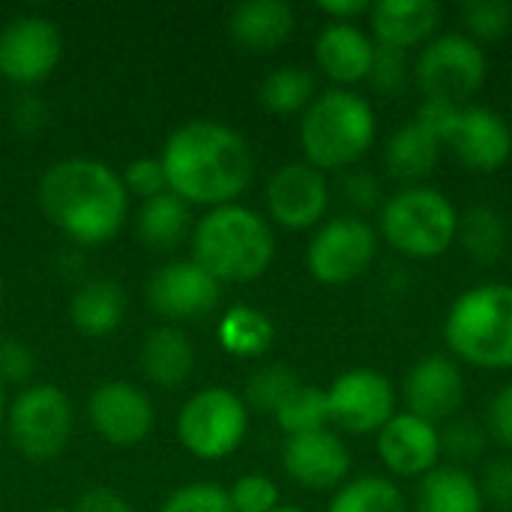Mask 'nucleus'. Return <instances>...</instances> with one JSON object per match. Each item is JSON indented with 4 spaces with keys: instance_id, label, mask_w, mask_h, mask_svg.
Returning <instances> with one entry per match:
<instances>
[{
    "instance_id": "e433bc0d",
    "label": "nucleus",
    "mask_w": 512,
    "mask_h": 512,
    "mask_svg": "<svg viewBox=\"0 0 512 512\" xmlns=\"http://www.w3.org/2000/svg\"><path fill=\"white\" fill-rule=\"evenodd\" d=\"M228 498L234 512H273L279 507V486L264 474H246L231 486Z\"/></svg>"
},
{
    "instance_id": "f3484780",
    "label": "nucleus",
    "mask_w": 512,
    "mask_h": 512,
    "mask_svg": "<svg viewBox=\"0 0 512 512\" xmlns=\"http://www.w3.org/2000/svg\"><path fill=\"white\" fill-rule=\"evenodd\" d=\"M402 396H405L408 414L429 420V423L450 420L465 402L462 369L444 354H429L411 366L402 384Z\"/></svg>"
},
{
    "instance_id": "a19ab883",
    "label": "nucleus",
    "mask_w": 512,
    "mask_h": 512,
    "mask_svg": "<svg viewBox=\"0 0 512 512\" xmlns=\"http://www.w3.org/2000/svg\"><path fill=\"white\" fill-rule=\"evenodd\" d=\"M480 492H483V501L492 504L495 510L512 512V456L492 459L483 468Z\"/></svg>"
},
{
    "instance_id": "f704fd0d",
    "label": "nucleus",
    "mask_w": 512,
    "mask_h": 512,
    "mask_svg": "<svg viewBox=\"0 0 512 512\" xmlns=\"http://www.w3.org/2000/svg\"><path fill=\"white\" fill-rule=\"evenodd\" d=\"M411 75H414V66L408 63V51L375 45V60L366 78L375 87V93H381L384 99H396L408 90Z\"/></svg>"
},
{
    "instance_id": "6e6552de",
    "label": "nucleus",
    "mask_w": 512,
    "mask_h": 512,
    "mask_svg": "<svg viewBox=\"0 0 512 512\" xmlns=\"http://www.w3.org/2000/svg\"><path fill=\"white\" fill-rule=\"evenodd\" d=\"M246 429L249 408L237 393L225 387H207L195 393L177 417L180 444L204 462L231 456L243 444Z\"/></svg>"
},
{
    "instance_id": "c03bdc74",
    "label": "nucleus",
    "mask_w": 512,
    "mask_h": 512,
    "mask_svg": "<svg viewBox=\"0 0 512 512\" xmlns=\"http://www.w3.org/2000/svg\"><path fill=\"white\" fill-rule=\"evenodd\" d=\"M72 512H132L123 495L111 492V489H90L78 498Z\"/></svg>"
},
{
    "instance_id": "49530a36",
    "label": "nucleus",
    "mask_w": 512,
    "mask_h": 512,
    "mask_svg": "<svg viewBox=\"0 0 512 512\" xmlns=\"http://www.w3.org/2000/svg\"><path fill=\"white\" fill-rule=\"evenodd\" d=\"M15 123L18 126H24V129H39L42 126V120H45V108H42V102L39 99H30V96H24L18 105H15Z\"/></svg>"
},
{
    "instance_id": "393cba45",
    "label": "nucleus",
    "mask_w": 512,
    "mask_h": 512,
    "mask_svg": "<svg viewBox=\"0 0 512 512\" xmlns=\"http://www.w3.org/2000/svg\"><path fill=\"white\" fill-rule=\"evenodd\" d=\"M414 507L417 512H483L486 501L480 483L465 468L444 465L420 477Z\"/></svg>"
},
{
    "instance_id": "9d476101",
    "label": "nucleus",
    "mask_w": 512,
    "mask_h": 512,
    "mask_svg": "<svg viewBox=\"0 0 512 512\" xmlns=\"http://www.w3.org/2000/svg\"><path fill=\"white\" fill-rule=\"evenodd\" d=\"M378 255V234L366 219L339 216L318 228L306 249L309 273L321 285H348L369 270Z\"/></svg>"
},
{
    "instance_id": "39448f33",
    "label": "nucleus",
    "mask_w": 512,
    "mask_h": 512,
    "mask_svg": "<svg viewBox=\"0 0 512 512\" xmlns=\"http://www.w3.org/2000/svg\"><path fill=\"white\" fill-rule=\"evenodd\" d=\"M447 348L477 369H512V285L483 282L456 297L444 321Z\"/></svg>"
},
{
    "instance_id": "a878e982",
    "label": "nucleus",
    "mask_w": 512,
    "mask_h": 512,
    "mask_svg": "<svg viewBox=\"0 0 512 512\" xmlns=\"http://www.w3.org/2000/svg\"><path fill=\"white\" fill-rule=\"evenodd\" d=\"M126 312V294L114 279L84 282L69 303V318L84 336H108L120 327Z\"/></svg>"
},
{
    "instance_id": "5701e85b",
    "label": "nucleus",
    "mask_w": 512,
    "mask_h": 512,
    "mask_svg": "<svg viewBox=\"0 0 512 512\" xmlns=\"http://www.w3.org/2000/svg\"><path fill=\"white\" fill-rule=\"evenodd\" d=\"M195 369V345L177 327H156L141 342V372L156 387H183Z\"/></svg>"
},
{
    "instance_id": "37998d69",
    "label": "nucleus",
    "mask_w": 512,
    "mask_h": 512,
    "mask_svg": "<svg viewBox=\"0 0 512 512\" xmlns=\"http://www.w3.org/2000/svg\"><path fill=\"white\" fill-rule=\"evenodd\" d=\"M489 438H495L504 450L512 453V384L501 387L489 402Z\"/></svg>"
},
{
    "instance_id": "a18cd8bd",
    "label": "nucleus",
    "mask_w": 512,
    "mask_h": 512,
    "mask_svg": "<svg viewBox=\"0 0 512 512\" xmlns=\"http://www.w3.org/2000/svg\"><path fill=\"white\" fill-rule=\"evenodd\" d=\"M318 9L330 18V21H339V24H354V18L360 15H369L372 12V3L369 0H321Z\"/></svg>"
},
{
    "instance_id": "2f4dec72",
    "label": "nucleus",
    "mask_w": 512,
    "mask_h": 512,
    "mask_svg": "<svg viewBox=\"0 0 512 512\" xmlns=\"http://www.w3.org/2000/svg\"><path fill=\"white\" fill-rule=\"evenodd\" d=\"M279 429L294 438V435H309V432H321L330 423V405H327V390L300 384L285 402L282 408L273 414Z\"/></svg>"
},
{
    "instance_id": "ea45409f",
    "label": "nucleus",
    "mask_w": 512,
    "mask_h": 512,
    "mask_svg": "<svg viewBox=\"0 0 512 512\" xmlns=\"http://www.w3.org/2000/svg\"><path fill=\"white\" fill-rule=\"evenodd\" d=\"M339 198L357 213V219H363V213H369L381 204V183H378V177H372L366 171H348L339 180Z\"/></svg>"
},
{
    "instance_id": "ddd939ff",
    "label": "nucleus",
    "mask_w": 512,
    "mask_h": 512,
    "mask_svg": "<svg viewBox=\"0 0 512 512\" xmlns=\"http://www.w3.org/2000/svg\"><path fill=\"white\" fill-rule=\"evenodd\" d=\"M444 144L474 174H492L512 156L510 123L483 105H462L447 129Z\"/></svg>"
},
{
    "instance_id": "9b49d317",
    "label": "nucleus",
    "mask_w": 512,
    "mask_h": 512,
    "mask_svg": "<svg viewBox=\"0 0 512 512\" xmlns=\"http://www.w3.org/2000/svg\"><path fill=\"white\" fill-rule=\"evenodd\" d=\"M327 405L330 423L351 435H372L396 417V390L378 369H351L330 384Z\"/></svg>"
},
{
    "instance_id": "3c124183",
    "label": "nucleus",
    "mask_w": 512,
    "mask_h": 512,
    "mask_svg": "<svg viewBox=\"0 0 512 512\" xmlns=\"http://www.w3.org/2000/svg\"><path fill=\"white\" fill-rule=\"evenodd\" d=\"M0 306H3V285H0Z\"/></svg>"
},
{
    "instance_id": "b1692460",
    "label": "nucleus",
    "mask_w": 512,
    "mask_h": 512,
    "mask_svg": "<svg viewBox=\"0 0 512 512\" xmlns=\"http://www.w3.org/2000/svg\"><path fill=\"white\" fill-rule=\"evenodd\" d=\"M441 147L444 144L429 129H423L417 120H411L387 138L384 165L396 180L420 186V180H426L438 168Z\"/></svg>"
},
{
    "instance_id": "4c0bfd02",
    "label": "nucleus",
    "mask_w": 512,
    "mask_h": 512,
    "mask_svg": "<svg viewBox=\"0 0 512 512\" xmlns=\"http://www.w3.org/2000/svg\"><path fill=\"white\" fill-rule=\"evenodd\" d=\"M159 512H234L225 489L213 483H192L177 489Z\"/></svg>"
},
{
    "instance_id": "a211bd4d",
    "label": "nucleus",
    "mask_w": 512,
    "mask_h": 512,
    "mask_svg": "<svg viewBox=\"0 0 512 512\" xmlns=\"http://www.w3.org/2000/svg\"><path fill=\"white\" fill-rule=\"evenodd\" d=\"M282 468L303 489H342L351 471V453L339 435L321 429L288 438L282 447Z\"/></svg>"
},
{
    "instance_id": "f8f14e48",
    "label": "nucleus",
    "mask_w": 512,
    "mask_h": 512,
    "mask_svg": "<svg viewBox=\"0 0 512 512\" xmlns=\"http://www.w3.org/2000/svg\"><path fill=\"white\" fill-rule=\"evenodd\" d=\"M63 54V36L45 15H18L0 30V75L30 87L45 81Z\"/></svg>"
},
{
    "instance_id": "cd10ccee",
    "label": "nucleus",
    "mask_w": 512,
    "mask_h": 512,
    "mask_svg": "<svg viewBox=\"0 0 512 512\" xmlns=\"http://www.w3.org/2000/svg\"><path fill=\"white\" fill-rule=\"evenodd\" d=\"M456 240L474 264L492 267L507 252V222L492 204H474L459 213Z\"/></svg>"
},
{
    "instance_id": "58836bf2",
    "label": "nucleus",
    "mask_w": 512,
    "mask_h": 512,
    "mask_svg": "<svg viewBox=\"0 0 512 512\" xmlns=\"http://www.w3.org/2000/svg\"><path fill=\"white\" fill-rule=\"evenodd\" d=\"M123 186L129 195H141L144 201L147 198H156L162 192H168V180H165V168L159 159L153 156H141V159H132L126 168H123Z\"/></svg>"
},
{
    "instance_id": "1a4fd4ad",
    "label": "nucleus",
    "mask_w": 512,
    "mask_h": 512,
    "mask_svg": "<svg viewBox=\"0 0 512 512\" xmlns=\"http://www.w3.org/2000/svg\"><path fill=\"white\" fill-rule=\"evenodd\" d=\"M12 447L27 462H54L72 438V405L54 384H33L9 408Z\"/></svg>"
},
{
    "instance_id": "4468645a",
    "label": "nucleus",
    "mask_w": 512,
    "mask_h": 512,
    "mask_svg": "<svg viewBox=\"0 0 512 512\" xmlns=\"http://www.w3.org/2000/svg\"><path fill=\"white\" fill-rule=\"evenodd\" d=\"M219 297V282L195 261L165 264L150 276L147 285L150 309L168 321H201L216 309Z\"/></svg>"
},
{
    "instance_id": "f257e3e1",
    "label": "nucleus",
    "mask_w": 512,
    "mask_h": 512,
    "mask_svg": "<svg viewBox=\"0 0 512 512\" xmlns=\"http://www.w3.org/2000/svg\"><path fill=\"white\" fill-rule=\"evenodd\" d=\"M168 192L186 204L225 207L252 183L255 159L240 132L216 120H192L174 129L159 156Z\"/></svg>"
},
{
    "instance_id": "c85d7f7f",
    "label": "nucleus",
    "mask_w": 512,
    "mask_h": 512,
    "mask_svg": "<svg viewBox=\"0 0 512 512\" xmlns=\"http://www.w3.org/2000/svg\"><path fill=\"white\" fill-rule=\"evenodd\" d=\"M276 327L255 306H231L219 318V345L234 357H261L273 345Z\"/></svg>"
},
{
    "instance_id": "72a5a7b5",
    "label": "nucleus",
    "mask_w": 512,
    "mask_h": 512,
    "mask_svg": "<svg viewBox=\"0 0 512 512\" xmlns=\"http://www.w3.org/2000/svg\"><path fill=\"white\" fill-rule=\"evenodd\" d=\"M459 15L468 30L465 36L474 42H495L512 27V6L507 0H468L462 3Z\"/></svg>"
},
{
    "instance_id": "f03ea898",
    "label": "nucleus",
    "mask_w": 512,
    "mask_h": 512,
    "mask_svg": "<svg viewBox=\"0 0 512 512\" xmlns=\"http://www.w3.org/2000/svg\"><path fill=\"white\" fill-rule=\"evenodd\" d=\"M39 207L72 243L102 246L120 234L129 192L123 177L105 162L72 156L54 162L39 177Z\"/></svg>"
},
{
    "instance_id": "bb28decb",
    "label": "nucleus",
    "mask_w": 512,
    "mask_h": 512,
    "mask_svg": "<svg viewBox=\"0 0 512 512\" xmlns=\"http://www.w3.org/2000/svg\"><path fill=\"white\" fill-rule=\"evenodd\" d=\"M192 228V213L183 198L162 192L147 198L135 213V234L150 249H174Z\"/></svg>"
},
{
    "instance_id": "aec40b11",
    "label": "nucleus",
    "mask_w": 512,
    "mask_h": 512,
    "mask_svg": "<svg viewBox=\"0 0 512 512\" xmlns=\"http://www.w3.org/2000/svg\"><path fill=\"white\" fill-rule=\"evenodd\" d=\"M441 18L444 9L435 0H381L372 3L369 12L375 45H387L396 51H408L435 39Z\"/></svg>"
},
{
    "instance_id": "20e7f679",
    "label": "nucleus",
    "mask_w": 512,
    "mask_h": 512,
    "mask_svg": "<svg viewBox=\"0 0 512 512\" xmlns=\"http://www.w3.org/2000/svg\"><path fill=\"white\" fill-rule=\"evenodd\" d=\"M378 123L366 96L336 87L312 99L300 120V144L306 162L318 171H342L357 165L372 141Z\"/></svg>"
},
{
    "instance_id": "dca6fc26",
    "label": "nucleus",
    "mask_w": 512,
    "mask_h": 512,
    "mask_svg": "<svg viewBox=\"0 0 512 512\" xmlns=\"http://www.w3.org/2000/svg\"><path fill=\"white\" fill-rule=\"evenodd\" d=\"M87 417L96 435L114 447H135L153 432V405L144 390L126 381H105L87 399Z\"/></svg>"
},
{
    "instance_id": "7ed1b4c3",
    "label": "nucleus",
    "mask_w": 512,
    "mask_h": 512,
    "mask_svg": "<svg viewBox=\"0 0 512 512\" xmlns=\"http://www.w3.org/2000/svg\"><path fill=\"white\" fill-rule=\"evenodd\" d=\"M192 261L219 285L252 282L273 264L276 237L270 222L240 204L213 207L192 231Z\"/></svg>"
},
{
    "instance_id": "6ab92c4d",
    "label": "nucleus",
    "mask_w": 512,
    "mask_h": 512,
    "mask_svg": "<svg viewBox=\"0 0 512 512\" xmlns=\"http://www.w3.org/2000/svg\"><path fill=\"white\" fill-rule=\"evenodd\" d=\"M378 453L390 474L426 477L429 471L438 468L441 432L435 423L402 411L378 432Z\"/></svg>"
},
{
    "instance_id": "423d86ee",
    "label": "nucleus",
    "mask_w": 512,
    "mask_h": 512,
    "mask_svg": "<svg viewBox=\"0 0 512 512\" xmlns=\"http://www.w3.org/2000/svg\"><path fill=\"white\" fill-rule=\"evenodd\" d=\"M459 210L432 186H408L381 207L384 240L408 258H438L456 243Z\"/></svg>"
},
{
    "instance_id": "79ce46f5",
    "label": "nucleus",
    "mask_w": 512,
    "mask_h": 512,
    "mask_svg": "<svg viewBox=\"0 0 512 512\" xmlns=\"http://www.w3.org/2000/svg\"><path fill=\"white\" fill-rule=\"evenodd\" d=\"M33 354L15 339H0V384H24L33 375Z\"/></svg>"
},
{
    "instance_id": "09e8293b",
    "label": "nucleus",
    "mask_w": 512,
    "mask_h": 512,
    "mask_svg": "<svg viewBox=\"0 0 512 512\" xmlns=\"http://www.w3.org/2000/svg\"><path fill=\"white\" fill-rule=\"evenodd\" d=\"M273 512H303V510H297V507H276Z\"/></svg>"
},
{
    "instance_id": "2eb2a0df",
    "label": "nucleus",
    "mask_w": 512,
    "mask_h": 512,
    "mask_svg": "<svg viewBox=\"0 0 512 512\" xmlns=\"http://www.w3.org/2000/svg\"><path fill=\"white\" fill-rule=\"evenodd\" d=\"M327 207L330 186L324 180V171L312 168L309 162H288L267 183V213L282 228H312L324 219Z\"/></svg>"
},
{
    "instance_id": "c756f323",
    "label": "nucleus",
    "mask_w": 512,
    "mask_h": 512,
    "mask_svg": "<svg viewBox=\"0 0 512 512\" xmlns=\"http://www.w3.org/2000/svg\"><path fill=\"white\" fill-rule=\"evenodd\" d=\"M327 512H408V504L393 480L357 477L336 492Z\"/></svg>"
},
{
    "instance_id": "7c9ffc66",
    "label": "nucleus",
    "mask_w": 512,
    "mask_h": 512,
    "mask_svg": "<svg viewBox=\"0 0 512 512\" xmlns=\"http://www.w3.org/2000/svg\"><path fill=\"white\" fill-rule=\"evenodd\" d=\"M315 99V78L303 66H279L261 84V102L273 114L306 111Z\"/></svg>"
},
{
    "instance_id": "de8ad7c7",
    "label": "nucleus",
    "mask_w": 512,
    "mask_h": 512,
    "mask_svg": "<svg viewBox=\"0 0 512 512\" xmlns=\"http://www.w3.org/2000/svg\"><path fill=\"white\" fill-rule=\"evenodd\" d=\"M3 414H6V402H3V384H0V423H3Z\"/></svg>"
},
{
    "instance_id": "0eeeda50",
    "label": "nucleus",
    "mask_w": 512,
    "mask_h": 512,
    "mask_svg": "<svg viewBox=\"0 0 512 512\" xmlns=\"http://www.w3.org/2000/svg\"><path fill=\"white\" fill-rule=\"evenodd\" d=\"M489 60L480 42L465 33H441L429 39L414 60V81L426 102L465 105L486 84Z\"/></svg>"
},
{
    "instance_id": "412c9836",
    "label": "nucleus",
    "mask_w": 512,
    "mask_h": 512,
    "mask_svg": "<svg viewBox=\"0 0 512 512\" xmlns=\"http://www.w3.org/2000/svg\"><path fill=\"white\" fill-rule=\"evenodd\" d=\"M318 69L336 84H357L369 78L375 60V39L357 24L330 21L315 39Z\"/></svg>"
},
{
    "instance_id": "4be33fe9",
    "label": "nucleus",
    "mask_w": 512,
    "mask_h": 512,
    "mask_svg": "<svg viewBox=\"0 0 512 512\" xmlns=\"http://www.w3.org/2000/svg\"><path fill=\"white\" fill-rule=\"evenodd\" d=\"M294 24L297 15L285 0H246L231 9L228 33L240 48L267 54L291 39Z\"/></svg>"
},
{
    "instance_id": "c9c22d12",
    "label": "nucleus",
    "mask_w": 512,
    "mask_h": 512,
    "mask_svg": "<svg viewBox=\"0 0 512 512\" xmlns=\"http://www.w3.org/2000/svg\"><path fill=\"white\" fill-rule=\"evenodd\" d=\"M489 447V429L480 426L477 420H453L441 432V453H447L456 468L462 462H474L486 453Z\"/></svg>"
},
{
    "instance_id": "8fccbe9b",
    "label": "nucleus",
    "mask_w": 512,
    "mask_h": 512,
    "mask_svg": "<svg viewBox=\"0 0 512 512\" xmlns=\"http://www.w3.org/2000/svg\"><path fill=\"white\" fill-rule=\"evenodd\" d=\"M45 512H72V510H66V507H54V510H45Z\"/></svg>"
},
{
    "instance_id": "473e14b6",
    "label": "nucleus",
    "mask_w": 512,
    "mask_h": 512,
    "mask_svg": "<svg viewBox=\"0 0 512 512\" xmlns=\"http://www.w3.org/2000/svg\"><path fill=\"white\" fill-rule=\"evenodd\" d=\"M303 381L297 378L294 369L282 366V363H270L261 366L249 381H246V408L258 411V414H276L282 408V402L300 387Z\"/></svg>"
}]
</instances>
